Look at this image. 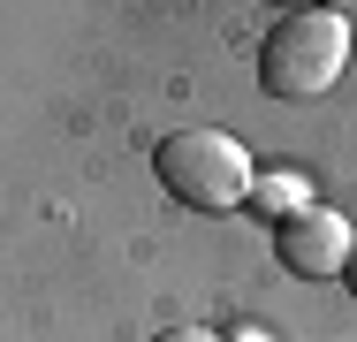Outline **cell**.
<instances>
[{"instance_id":"obj_6","label":"cell","mask_w":357,"mask_h":342,"mask_svg":"<svg viewBox=\"0 0 357 342\" xmlns=\"http://www.w3.org/2000/svg\"><path fill=\"white\" fill-rule=\"evenodd\" d=\"M342 281H350V297H357V251H350V267H342Z\"/></svg>"},{"instance_id":"obj_5","label":"cell","mask_w":357,"mask_h":342,"mask_svg":"<svg viewBox=\"0 0 357 342\" xmlns=\"http://www.w3.org/2000/svg\"><path fill=\"white\" fill-rule=\"evenodd\" d=\"M152 342H220V335H206V327H160Z\"/></svg>"},{"instance_id":"obj_3","label":"cell","mask_w":357,"mask_h":342,"mask_svg":"<svg viewBox=\"0 0 357 342\" xmlns=\"http://www.w3.org/2000/svg\"><path fill=\"white\" fill-rule=\"evenodd\" d=\"M350 221L335 213V205H304V213H289V221H274V259H282L289 274H304V281H327V274L350 267Z\"/></svg>"},{"instance_id":"obj_4","label":"cell","mask_w":357,"mask_h":342,"mask_svg":"<svg viewBox=\"0 0 357 342\" xmlns=\"http://www.w3.org/2000/svg\"><path fill=\"white\" fill-rule=\"evenodd\" d=\"M251 205H266V213H274V221H289V213H304V183H251Z\"/></svg>"},{"instance_id":"obj_1","label":"cell","mask_w":357,"mask_h":342,"mask_svg":"<svg viewBox=\"0 0 357 342\" xmlns=\"http://www.w3.org/2000/svg\"><path fill=\"white\" fill-rule=\"evenodd\" d=\"M350 68V15L342 8H289L259 38V91L266 99H319Z\"/></svg>"},{"instance_id":"obj_2","label":"cell","mask_w":357,"mask_h":342,"mask_svg":"<svg viewBox=\"0 0 357 342\" xmlns=\"http://www.w3.org/2000/svg\"><path fill=\"white\" fill-rule=\"evenodd\" d=\"M152 175L190 213H236V205H251V183H259L251 152L228 130H167L152 144Z\"/></svg>"}]
</instances>
